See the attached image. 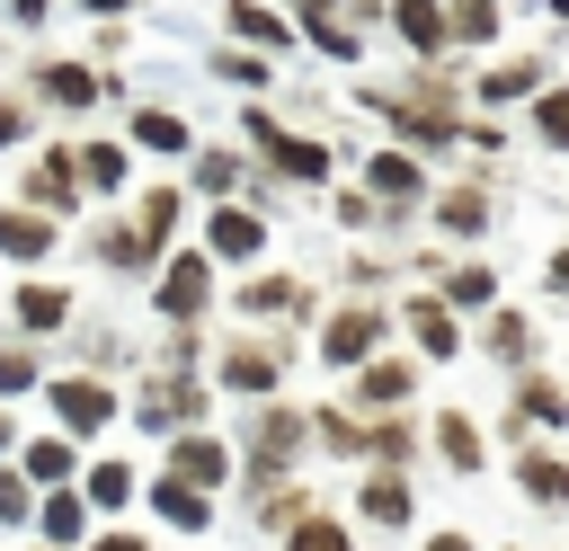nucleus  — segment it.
Listing matches in <instances>:
<instances>
[{
  "instance_id": "nucleus-1",
  "label": "nucleus",
  "mask_w": 569,
  "mask_h": 551,
  "mask_svg": "<svg viewBox=\"0 0 569 551\" xmlns=\"http://www.w3.org/2000/svg\"><path fill=\"white\" fill-rule=\"evenodd\" d=\"M249 142H258L284 178H329V151H320V142H302V133H284L267 107H249Z\"/></svg>"
},
{
  "instance_id": "nucleus-2",
  "label": "nucleus",
  "mask_w": 569,
  "mask_h": 551,
  "mask_svg": "<svg viewBox=\"0 0 569 551\" xmlns=\"http://www.w3.org/2000/svg\"><path fill=\"white\" fill-rule=\"evenodd\" d=\"M151 302H160L169 320H196V311L213 302V258H196V249H187V258H169V267H160V284H151Z\"/></svg>"
},
{
  "instance_id": "nucleus-3",
  "label": "nucleus",
  "mask_w": 569,
  "mask_h": 551,
  "mask_svg": "<svg viewBox=\"0 0 569 551\" xmlns=\"http://www.w3.org/2000/svg\"><path fill=\"white\" fill-rule=\"evenodd\" d=\"M382 329H391V320H382L373 302H347V311H329V329H320V355H329V364H365V355L382 347Z\"/></svg>"
},
{
  "instance_id": "nucleus-4",
  "label": "nucleus",
  "mask_w": 569,
  "mask_h": 551,
  "mask_svg": "<svg viewBox=\"0 0 569 551\" xmlns=\"http://www.w3.org/2000/svg\"><path fill=\"white\" fill-rule=\"evenodd\" d=\"M169 480H187V489L213 498V489L231 480V444H222V435H178V444H169Z\"/></svg>"
},
{
  "instance_id": "nucleus-5",
  "label": "nucleus",
  "mask_w": 569,
  "mask_h": 551,
  "mask_svg": "<svg viewBox=\"0 0 569 551\" xmlns=\"http://www.w3.org/2000/svg\"><path fill=\"white\" fill-rule=\"evenodd\" d=\"M400 329H409L436 364H445V355H462V320H453V302H445V293H418V302L400 311Z\"/></svg>"
},
{
  "instance_id": "nucleus-6",
  "label": "nucleus",
  "mask_w": 569,
  "mask_h": 551,
  "mask_svg": "<svg viewBox=\"0 0 569 551\" xmlns=\"http://www.w3.org/2000/svg\"><path fill=\"white\" fill-rule=\"evenodd\" d=\"M276 373H284V355H276V347H222V364H213V382H222V391H240V400H267V391H276Z\"/></svg>"
},
{
  "instance_id": "nucleus-7",
  "label": "nucleus",
  "mask_w": 569,
  "mask_h": 551,
  "mask_svg": "<svg viewBox=\"0 0 569 551\" xmlns=\"http://www.w3.org/2000/svg\"><path fill=\"white\" fill-rule=\"evenodd\" d=\"M53 418H62L71 435H89V427H107V418H116V391H107V382H89V373H62V382H53Z\"/></svg>"
},
{
  "instance_id": "nucleus-8",
  "label": "nucleus",
  "mask_w": 569,
  "mask_h": 551,
  "mask_svg": "<svg viewBox=\"0 0 569 551\" xmlns=\"http://www.w3.org/2000/svg\"><path fill=\"white\" fill-rule=\"evenodd\" d=\"M427 435H436V453H445V471H453V480L489 471V444H480V427H471L462 409H436V418H427Z\"/></svg>"
},
{
  "instance_id": "nucleus-9",
  "label": "nucleus",
  "mask_w": 569,
  "mask_h": 551,
  "mask_svg": "<svg viewBox=\"0 0 569 551\" xmlns=\"http://www.w3.org/2000/svg\"><path fill=\"white\" fill-rule=\"evenodd\" d=\"M71 178H80V151H44V160L27 169V204H36V213H71V204H80Z\"/></svg>"
},
{
  "instance_id": "nucleus-10",
  "label": "nucleus",
  "mask_w": 569,
  "mask_h": 551,
  "mask_svg": "<svg viewBox=\"0 0 569 551\" xmlns=\"http://www.w3.org/2000/svg\"><path fill=\"white\" fill-rule=\"evenodd\" d=\"M516 489H525L533 507H569V453L525 444V453H516Z\"/></svg>"
},
{
  "instance_id": "nucleus-11",
  "label": "nucleus",
  "mask_w": 569,
  "mask_h": 551,
  "mask_svg": "<svg viewBox=\"0 0 569 551\" xmlns=\"http://www.w3.org/2000/svg\"><path fill=\"white\" fill-rule=\"evenodd\" d=\"M391 27L409 36V53H445V44H453V18H445L436 0H391Z\"/></svg>"
},
{
  "instance_id": "nucleus-12",
  "label": "nucleus",
  "mask_w": 569,
  "mask_h": 551,
  "mask_svg": "<svg viewBox=\"0 0 569 551\" xmlns=\"http://www.w3.org/2000/svg\"><path fill=\"white\" fill-rule=\"evenodd\" d=\"M409 391H418V373H409V364H365V373H356V409H373V418H391Z\"/></svg>"
},
{
  "instance_id": "nucleus-13",
  "label": "nucleus",
  "mask_w": 569,
  "mask_h": 551,
  "mask_svg": "<svg viewBox=\"0 0 569 551\" xmlns=\"http://www.w3.org/2000/svg\"><path fill=\"white\" fill-rule=\"evenodd\" d=\"M356 515H365V524H382V533H391V524H409V480H400V471H373V480L356 489Z\"/></svg>"
},
{
  "instance_id": "nucleus-14",
  "label": "nucleus",
  "mask_w": 569,
  "mask_h": 551,
  "mask_svg": "<svg viewBox=\"0 0 569 551\" xmlns=\"http://www.w3.org/2000/svg\"><path fill=\"white\" fill-rule=\"evenodd\" d=\"M365 178H373V196H382V204H409V196H427V169H418L409 151H373V169H365Z\"/></svg>"
},
{
  "instance_id": "nucleus-15",
  "label": "nucleus",
  "mask_w": 569,
  "mask_h": 551,
  "mask_svg": "<svg viewBox=\"0 0 569 551\" xmlns=\"http://www.w3.org/2000/svg\"><path fill=\"white\" fill-rule=\"evenodd\" d=\"M204 240H213V258H258V249H267V222H258V213H240V204H222Z\"/></svg>"
},
{
  "instance_id": "nucleus-16",
  "label": "nucleus",
  "mask_w": 569,
  "mask_h": 551,
  "mask_svg": "<svg viewBox=\"0 0 569 551\" xmlns=\"http://www.w3.org/2000/svg\"><path fill=\"white\" fill-rule=\"evenodd\" d=\"M62 320H71V293L62 284H18V329L27 338H53Z\"/></svg>"
},
{
  "instance_id": "nucleus-17",
  "label": "nucleus",
  "mask_w": 569,
  "mask_h": 551,
  "mask_svg": "<svg viewBox=\"0 0 569 551\" xmlns=\"http://www.w3.org/2000/svg\"><path fill=\"white\" fill-rule=\"evenodd\" d=\"M480 347H489L498 364H533V320H525V311H489V320H480Z\"/></svg>"
},
{
  "instance_id": "nucleus-18",
  "label": "nucleus",
  "mask_w": 569,
  "mask_h": 551,
  "mask_svg": "<svg viewBox=\"0 0 569 551\" xmlns=\"http://www.w3.org/2000/svg\"><path fill=\"white\" fill-rule=\"evenodd\" d=\"M151 507H160L178 533H204V524H213V498H204V489H187V480H151Z\"/></svg>"
},
{
  "instance_id": "nucleus-19",
  "label": "nucleus",
  "mask_w": 569,
  "mask_h": 551,
  "mask_svg": "<svg viewBox=\"0 0 569 551\" xmlns=\"http://www.w3.org/2000/svg\"><path fill=\"white\" fill-rule=\"evenodd\" d=\"M36 89H44L53 107H98V71H80V62H44Z\"/></svg>"
},
{
  "instance_id": "nucleus-20",
  "label": "nucleus",
  "mask_w": 569,
  "mask_h": 551,
  "mask_svg": "<svg viewBox=\"0 0 569 551\" xmlns=\"http://www.w3.org/2000/svg\"><path fill=\"white\" fill-rule=\"evenodd\" d=\"M516 418H525V427H569V391H560L551 373H525V400H516Z\"/></svg>"
},
{
  "instance_id": "nucleus-21",
  "label": "nucleus",
  "mask_w": 569,
  "mask_h": 551,
  "mask_svg": "<svg viewBox=\"0 0 569 551\" xmlns=\"http://www.w3.org/2000/svg\"><path fill=\"white\" fill-rule=\"evenodd\" d=\"M0 249L9 258H44L53 249V213H36V204L27 213H0Z\"/></svg>"
},
{
  "instance_id": "nucleus-22",
  "label": "nucleus",
  "mask_w": 569,
  "mask_h": 551,
  "mask_svg": "<svg viewBox=\"0 0 569 551\" xmlns=\"http://www.w3.org/2000/svg\"><path fill=\"white\" fill-rule=\"evenodd\" d=\"M231 36H249V44H267V53L293 44V27H284L276 9H258V0H231Z\"/></svg>"
},
{
  "instance_id": "nucleus-23",
  "label": "nucleus",
  "mask_w": 569,
  "mask_h": 551,
  "mask_svg": "<svg viewBox=\"0 0 569 551\" xmlns=\"http://www.w3.org/2000/svg\"><path fill=\"white\" fill-rule=\"evenodd\" d=\"M18 471H27V480H36V489H53V480H71V444H62V435H36V444H27V462H18Z\"/></svg>"
},
{
  "instance_id": "nucleus-24",
  "label": "nucleus",
  "mask_w": 569,
  "mask_h": 551,
  "mask_svg": "<svg viewBox=\"0 0 569 551\" xmlns=\"http://www.w3.org/2000/svg\"><path fill=\"white\" fill-rule=\"evenodd\" d=\"M284 551H356V533H347L338 515H302V524L284 533Z\"/></svg>"
},
{
  "instance_id": "nucleus-25",
  "label": "nucleus",
  "mask_w": 569,
  "mask_h": 551,
  "mask_svg": "<svg viewBox=\"0 0 569 551\" xmlns=\"http://www.w3.org/2000/svg\"><path fill=\"white\" fill-rule=\"evenodd\" d=\"M80 178L116 196V187H124V142H80Z\"/></svg>"
},
{
  "instance_id": "nucleus-26",
  "label": "nucleus",
  "mask_w": 569,
  "mask_h": 551,
  "mask_svg": "<svg viewBox=\"0 0 569 551\" xmlns=\"http://www.w3.org/2000/svg\"><path fill=\"white\" fill-rule=\"evenodd\" d=\"M436 222H445V231H480V222H489V196H480V187H453V196H436Z\"/></svg>"
},
{
  "instance_id": "nucleus-27",
  "label": "nucleus",
  "mask_w": 569,
  "mask_h": 551,
  "mask_svg": "<svg viewBox=\"0 0 569 551\" xmlns=\"http://www.w3.org/2000/svg\"><path fill=\"white\" fill-rule=\"evenodd\" d=\"M240 311H302V284L293 276H258V284H240Z\"/></svg>"
},
{
  "instance_id": "nucleus-28",
  "label": "nucleus",
  "mask_w": 569,
  "mask_h": 551,
  "mask_svg": "<svg viewBox=\"0 0 569 551\" xmlns=\"http://www.w3.org/2000/svg\"><path fill=\"white\" fill-rule=\"evenodd\" d=\"M445 18H453V44H489L498 36V0H453Z\"/></svg>"
},
{
  "instance_id": "nucleus-29",
  "label": "nucleus",
  "mask_w": 569,
  "mask_h": 551,
  "mask_svg": "<svg viewBox=\"0 0 569 551\" xmlns=\"http://www.w3.org/2000/svg\"><path fill=\"white\" fill-rule=\"evenodd\" d=\"M133 142H151V151H187V124H178L169 107H142V116H133Z\"/></svg>"
},
{
  "instance_id": "nucleus-30",
  "label": "nucleus",
  "mask_w": 569,
  "mask_h": 551,
  "mask_svg": "<svg viewBox=\"0 0 569 551\" xmlns=\"http://www.w3.org/2000/svg\"><path fill=\"white\" fill-rule=\"evenodd\" d=\"M169 222H178V187H151V196H142V222H133V231L151 240V258H160V240H169Z\"/></svg>"
},
{
  "instance_id": "nucleus-31",
  "label": "nucleus",
  "mask_w": 569,
  "mask_h": 551,
  "mask_svg": "<svg viewBox=\"0 0 569 551\" xmlns=\"http://www.w3.org/2000/svg\"><path fill=\"white\" fill-rule=\"evenodd\" d=\"M80 524H89V498H44V542H53V551L80 542Z\"/></svg>"
},
{
  "instance_id": "nucleus-32",
  "label": "nucleus",
  "mask_w": 569,
  "mask_h": 551,
  "mask_svg": "<svg viewBox=\"0 0 569 551\" xmlns=\"http://www.w3.org/2000/svg\"><path fill=\"white\" fill-rule=\"evenodd\" d=\"M542 80V62H489V80H480V98H525Z\"/></svg>"
},
{
  "instance_id": "nucleus-33",
  "label": "nucleus",
  "mask_w": 569,
  "mask_h": 551,
  "mask_svg": "<svg viewBox=\"0 0 569 551\" xmlns=\"http://www.w3.org/2000/svg\"><path fill=\"white\" fill-rule=\"evenodd\" d=\"M489 293H498L489 267H453V276H445V302H453V311H471V302H489Z\"/></svg>"
},
{
  "instance_id": "nucleus-34",
  "label": "nucleus",
  "mask_w": 569,
  "mask_h": 551,
  "mask_svg": "<svg viewBox=\"0 0 569 551\" xmlns=\"http://www.w3.org/2000/svg\"><path fill=\"white\" fill-rule=\"evenodd\" d=\"M133 498V471L124 462H89V507H124Z\"/></svg>"
},
{
  "instance_id": "nucleus-35",
  "label": "nucleus",
  "mask_w": 569,
  "mask_h": 551,
  "mask_svg": "<svg viewBox=\"0 0 569 551\" xmlns=\"http://www.w3.org/2000/svg\"><path fill=\"white\" fill-rule=\"evenodd\" d=\"M533 124H542V142L569 151V89H542V98H533Z\"/></svg>"
},
{
  "instance_id": "nucleus-36",
  "label": "nucleus",
  "mask_w": 569,
  "mask_h": 551,
  "mask_svg": "<svg viewBox=\"0 0 569 551\" xmlns=\"http://www.w3.org/2000/svg\"><path fill=\"white\" fill-rule=\"evenodd\" d=\"M231 178H240V160H231V151H204V160H196V187H204V196H222Z\"/></svg>"
},
{
  "instance_id": "nucleus-37",
  "label": "nucleus",
  "mask_w": 569,
  "mask_h": 551,
  "mask_svg": "<svg viewBox=\"0 0 569 551\" xmlns=\"http://www.w3.org/2000/svg\"><path fill=\"white\" fill-rule=\"evenodd\" d=\"M27 489H36L27 471H0V524H18V515H27Z\"/></svg>"
},
{
  "instance_id": "nucleus-38",
  "label": "nucleus",
  "mask_w": 569,
  "mask_h": 551,
  "mask_svg": "<svg viewBox=\"0 0 569 551\" xmlns=\"http://www.w3.org/2000/svg\"><path fill=\"white\" fill-rule=\"evenodd\" d=\"M27 382H36V355L9 347V355H0V391H27Z\"/></svg>"
},
{
  "instance_id": "nucleus-39",
  "label": "nucleus",
  "mask_w": 569,
  "mask_h": 551,
  "mask_svg": "<svg viewBox=\"0 0 569 551\" xmlns=\"http://www.w3.org/2000/svg\"><path fill=\"white\" fill-rule=\"evenodd\" d=\"M542 284H551V293H569V249H551V267H542Z\"/></svg>"
},
{
  "instance_id": "nucleus-40",
  "label": "nucleus",
  "mask_w": 569,
  "mask_h": 551,
  "mask_svg": "<svg viewBox=\"0 0 569 551\" xmlns=\"http://www.w3.org/2000/svg\"><path fill=\"white\" fill-rule=\"evenodd\" d=\"M18 133H27V116H18L9 98H0V142H18Z\"/></svg>"
},
{
  "instance_id": "nucleus-41",
  "label": "nucleus",
  "mask_w": 569,
  "mask_h": 551,
  "mask_svg": "<svg viewBox=\"0 0 569 551\" xmlns=\"http://www.w3.org/2000/svg\"><path fill=\"white\" fill-rule=\"evenodd\" d=\"M418 551H471V533H427Z\"/></svg>"
},
{
  "instance_id": "nucleus-42",
  "label": "nucleus",
  "mask_w": 569,
  "mask_h": 551,
  "mask_svg": "<svg viewBox=\"0 0 569 551\" xmlns=\"http://www.w3.org/2000/svg\"><path fill=\"white\" fill-rule=\"evenodd\" d=\"M98 551H151V542H142V533H107Z\"/></svg>"
},
{
  "instance_id": "nucleus-43",
  "label": "nucleus",
  "mask_w": 569,
  "mask_h": 551,
  "mask_svg": "<svg viewBox=\"0 0 569 551\" xmlns=\"http://www.w3.org/2000/svg\"><path fill=\"white\" fill-rule=\"evenodd\" d=\"M44 9H53V0H9V18H44Z\"/></svg>"
},
{
  "instance_id": "nucleus-44",
  "label": "nucleus",
  "mask_w": 569,
  "mask_h": 551,
  "mask_svg": "<svg viewBox=\"0 0 569 551\" xmlns=\"http://www.w3.org/2000/svg\"><path fill=\"white\" fill-rule=\"evenodd\" d=\"M80 9H98V18H116V9H124V0H80Z\"/></svg>"
},
{
  "instance_id": "nucleus-45",
  "label": "nucleus",
  "mask_w": 569,
  "mask_h": 551,
  "mask_svg": "<svg viewBox=\"0 0 569 551\" xmlns=\"http://www.w3.org/2000/svg\"><path fill=\"white\" fill-rule=\"evenodd\" d=\"M551 18H569V0H551Z\"/></svg>"
}]
</instances>
